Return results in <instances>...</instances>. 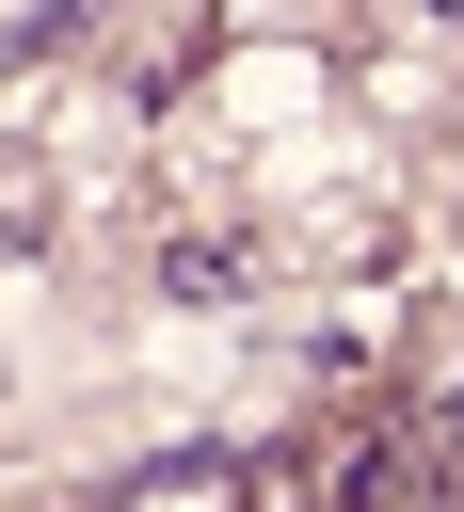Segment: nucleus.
Masks as SVG:
<instances>
[{
  "label": "nucleus",
  "instance_id": "f257e3e1",
  "mask_svg": "<svg viewBox=\"0 0 464 512\" xmlns=\"http://www.w3.org/2000/svg\"><path fill=\"white\" fill-rule=\"evenodd\" d=\"M416 432H432V448H448V464H464V384H448V400H432V416H416Z\"/></svg>",
  "mask_w": 464,
  "mask_h": 512
}]
</instances>
